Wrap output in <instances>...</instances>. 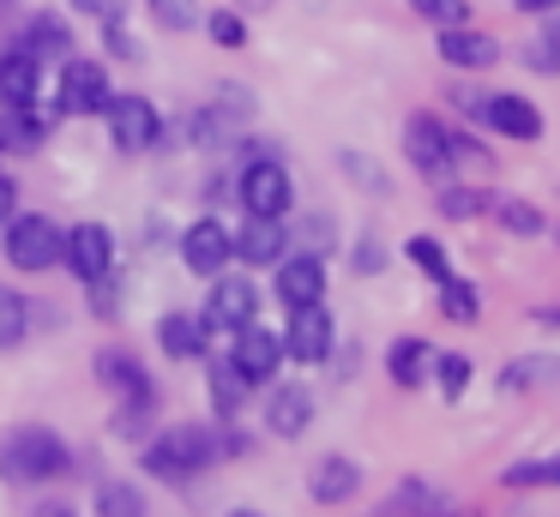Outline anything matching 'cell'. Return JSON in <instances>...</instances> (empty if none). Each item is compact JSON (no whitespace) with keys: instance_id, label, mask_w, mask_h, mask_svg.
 <instances>
[{"instance_id":"obj_9","label":"cell","mask_w":560,"mask_h":517,"mask_svg":"<svg viewBox=\"0 0 560 517\" xmlns=\"http://www.w3.org/2000/svg\"><path fill=\"white\" fill-rule=\"evenodd\" d=\"M61 265L79 277V283H103V277H115V235L109 223H79L67 228V247H61Z\"/></svg>"},{"instance_id":"obj_48","label":"cell","mask_w":560,"mask_h":517,"mask_svg":"<svg viewBox=\"0 0 560 517\" xmlns=\"http://www.w3.org/2000/svg\"><path fill=\"white\" fill-rule=\"evenodd\" d=\"M530 319H536V325H560V307H536Z\"/></svg>"},{"instance_id":"obj_43","label":"cell","mask_w":560,"mask_h":517,"mask_svg":"<svg viewBox=\"0 0 560 517\" xmlns=\"http://www.w3.org/2000/svg\"><path fill=\"white\" fill-rule=\"evenodd\" d=\"M109 31V55H121V60H145V48H139V36H127L121 24H103Z\"/></svg>"},{"instance_id":"obj_16","label":"cell","mask_w":560,"mask_h":517,"mask_svg":"<svg viewBox=\"0 0 560 517\" xmlns=\"http://www.w3.org/2000/svg\"><path fill=\"white\" fill-rule=\"evenodd\" d=\"M230 240H235V259L242 265H278L283 252H290L283 216H247L242 228H230Z\"/></svg>"},{"instance_id":"obj_31","label":"cell","mask_w":560,"mask_h":517,"mask_svg":"<svg viewBox=\"0 0 560 517\" xmlns=\"http://www.w3.org/2000/svg\"><path fill=\"white\" fill-rule=\"evenodd\" d=\"M488 211L500 216V228H506V235H524V240L548 228V223H542V211H536V204H524V199H494Z\"/></svg>"},{"instance_id":"obj_17","label":"cell","mask_w":560,"mask_h":517,"mask_svg":"<svg viewBox=\"0 0 560 517\" xmlns=\"http://www.w3.org/2000/svg\"><path fill=\"white\" fill-rule=\"evenodd\" d=\"M43 60L31 48H0V108H37Z\"/></svg>"},{"instance_id":"obj_46","label":"cell","mask_w":560,"mask_h":517,"mask_svg":"<svg viewBox=\"0 0 560 517\" xmlns=\"http://www.w3.org/2000/svg\"><path fill=\"white\" fill-rule=\"evenodd\" d=\"M518 12H542L548 19V12H560V0H518Z\"/></svg>"},{"instance_id":"obj_34","label":"cell","mask_w":560,"mask_h":517,"mask_svg":"<svg viewBox=\"0 0 560 517\" xmlns=\"http://www.w3.org/2000/svg\"><path fill=\"white\" fill-rule=\"evenodd\" d=\"M506 487H560V451L555 457H530V463H512Z\"/></svg>"},{"instance_id":"obj_11","label":"cell","mask_w":560,"mask_h":517,"mask_svg":"<svg viewBox=\"0 0 560 517\" xmlns=\"http://www.w3.org/2000/svg\"><path fill=\"white\" fill-rule=\"evenodd\" d=\"M230 259H235V240H230V228H223L218 216H199V223L182 228V265H187L194 277L230 271Z\"/></svg>"},{"instance_id":"obj_33","label":"cell","mask_w":560,"mask_h":517,"mask_svg":"<svg viewBox=\"0 0 560 517\" xmlns=\"http://www.w3.org/2000/svg\"><path fill=\"white\" fill-rule=\"evenodd\" d=\"M488 204L494 199H482L476 187H452V180L440 187V216H452V223H470V216H482Z\"/></svg>"},{"instance_id":"obj_35","label":"cell","mask_w":560,"mask_h":517,"mask_svg":"<svg viewBox=\"0 0 560 517\" xmlns=\"http://www.w3.org/2000/svg\"><path fill=\"white\" fill-rule=\"evenodd\" d=\"M338 168H343V175H350V180H355V187H362V192H374V199H386V192H392L386 168H374V163H368L362 151H338Z\"/></svg>"},{"instance_id":"obj_6","label":"cell","mask_w":560,"mask_h":517,"mask_svg":"<svg viewBox=\"0 0 560 517\" xmlns=\"http://www.w3.org/2000/svg\"><path fill=\"white\" fill-rule=\"evenodd\" d=\"M109 103H115V91H109L103 60L67 55L61 60V96H55V115H109Z\"/></svg>"},{"instance_id":"obj_32","label":"cell","mask_w":560,"mask_h":517,"mask_svg":"<svg viewBox=\"0 0 560 517\" xmlns=\"http://www.w3.org/2000/svg\"><path fill=\"white\" fill-rule=\"evenodd\" d=\"M404 252H410V265L422 277H434V283H446V277H452V259H446V247H440L434 235H410V240H404Z\"/></svg>"},{"instance_id":"obj_21","label":"cell","mask_w":560,"mask_h":517,"mask_svg":"<svg viewBox=\"0 0 560 517\" xmlns=\"http://www.w3.org/2000/svg\"><path fill=\"white\" fill-rule=\"evenodd\" d=\"M386 373H392V385H404V391L428 385L434 379V343H428V337H398V343L386 349Z\"/></svg>"},{"instance_id":"obj_5","label":"cell","mask_w":560,"mask_h":517,"mask_svg":"<svg viewBox=\"0 0 560 517\" xmlns=\"http://www.w3.org/2000/svg\"><path fill=\"white\" fill-rule=\"evenodd\" d=\"M404 156H410V168L422 180H434V187H446L452 180V132L440 115H410L404 120Z\"/></svg>"},{"instance_id":"obj_50","label":"cell","mask_w":560,"mask_h":517,"mask_svg":"<svg viewBox=\"0 0 560 517\" xmlns=\"http://www.w3.org/2000/svg\"><path fill=\"white\" fill-rule=\"evenodd\" d=\"M230 517H266V512H230Z\"/></svg>"},{"instance_id":"obj_40","label":"cell","mask_w":560,"mask_h":517,"mask_svg":"<svg viewBox=\"0 0 560 517\" xmlns=\"http://www.w3.org/2000/svg\"><path fill=\"white\" fill-rule=\"evenodd\" d=\"M416 12H422L428 24H440V31H452V24H464V0H416Z\"/></svg>"},{"instance_id":"obj_24","label":"cell","mask_w":560,"mask_h":517,"mask_svg":"<svg viewBox=\"0 0 560 517\" xmlns=\"http://www.w3.org/2000/svg\"><path fill=\"white\" fill-rule=\"evenodd\" d=\"M19 48H31L37 60H49V55L67 60V55H73V24H67L61 12H37V19L25 24V43H19Z\"/></svg>"},{"instance_id":"obj_1","label":"cell","mask_w":560,"mask_h":517,"mask_svg":"<svg viewBox=\"0 0 560 517\" xmlns=\"http://www.w3.org/2000/svg\"><path fill=\"white\" fill-rule=\"evenodd\" d=\"M223 463V427H206V421H187V427H163L158 439L145 445V475L158 481H194L199 469Z\"/></svg>"},{"instance_id":"obj_44","label":"cell","mask_w":560,"mask_h":517,"mask_svg":"<svg viewBox=\"0 0 560 517\" xmlns=\"http://www.w3.org/2000/svg\"><path fill=\"white\" fill-rule=\"evenodd\" d=\"M19 211V187H13V175H0V223Z\"/></svg>"},{"instance_id":"obj_20","label":"cell","mask_w":560,"mask_h":517,"mask_svg":"<svg viewBox=\"0 0 560 517\" xmlns=\"http://www.w3.org/2000/svg\"><path fill=\"white\" fill-rule=\"evenodd\" d=\"M440 60H452V67H464V72H488L500 60V43L488 31L452 24V31H440Z\"/></svg>"},{"instance_id":"obj_12","label":"cell","mask_w":560,"mask_h":517,"mask_svg":"<svg viewBox=\"0 0 560 517\" xmlns=\"http://www.w3.org/2000/svg\"><path fill=\"white\" fill-rule=\"evenodd\" d=\"M259 319V289L247 283V277H230L218 271L211 277V301H206V325H218V331H242V325Z\"/></svg>"},{"instance_id":"obj_23","label":"cell","mask_w":560,"mask_h":517,"mask_svg":"<svg viewBox=\"0 0 560 517\" xmlns=\"http://www.w3.org/2000/svg\"><path fill=\"white\" fill-rule=\"evenodd\" d=\"M392 517H452V500L434 487V481H422V475H404L398 481V493H392V505H386Z\"/></svg>"},{"instance_id":"obj_37","label":"cell","mask_w":560,"mask_h":517,"mask_svg":"<svg viewBox=\"0 0 560 517\" xmlns=\"http://www.w3.org/2000/svg\"><path fill=\"white\" fill-rule=\"evenodd\" d=\"M206 31H211V43H218V48H247V19L235 7L206 12Z\"/></svg>"},{"instance_id":"obj_51","label":"cell","mask_w":560,"mask_h":517,"mask_svg":"<svg viewBox=\"0 0 560 517\" xmlns=\"http://www.w3.org/2000/svg\"><path fill=\"white\" fill-rule=\"evenodd\" d=\"M0 156H7V144H0Z\"/></svg>"},{"instance_id":"obj_25","label":"cell","mask_w":560,"mask_h":517,"mask_svg":"<svg viewBox=\"0 0 560 517\" xmlns=\"http://www.w3.org/2000/svg\"><path fill=\"white\" fill-rule=\"evenodd\" d=\"M536 385H560V355H518L500 367V391L506 397L536 391Z\"/></svg>"},{"instance_id":"obj_14","label":"cell","mask_w":560,"mask_h":517,"mask_svg":"<svg viewBox=\"0 0 560 517\" xmlns=\"http://www.w3.org/2000/svg\"><path fill=\"white\" fill-rule=\"evenodd\" d=\"M271 271H278V301H283V313H290V307H307V301H326V259H319V252H283Z\"/></svg>"},{"instance_id":"obj_10","label":"cell","mask_w":560,"mask_h":517,"mask_svg":"<svg viewBox=\"0 0 560 517\" xmlns=\"http://www.w3.org/2000/svg\"><path fill=\"white\" fill-rule=\"evenodd\" d=\"M331 343H338V325H331L326 301H307V307H290V325H283V355L290 361H326Z\"/></svg>"},{"instance_id":"obj_52","label":"cell","mask_w":560,"mask_h":517,"mask_svg":"<svg viewBox=\"0 0 560 517\" xmlns=\"http://www.w3.org/2000/svg\"><path fill=\"white\" fill-rule=\"evenodd\" d=\"M555 240H560V228H555Z\"/></svg>"},{"instance_id":"obj_26","label":"cell","mask_w":560,"mask_h":517,"mask_svg":"<svg viewBox=\"0 0 560 517\" xmlns=\"http://www.w3.org/2000/svg\"><path fill=\"white\" fill-rule=\"evenodd\" d=\"M55 120H43L37 108H0V144L7 151H37L43 139H49Z\"/></svg>"},{"instance_id":"obj_18","label":"cell","mask_w":560,"mask_h":517,"mask_svg":"<svg viewBox=\"0 0 560 517\" xmlns=\"http://www.w3.org/2000/svg\"><path fill=\"white\" fill-rule=\"evenodd\" d=\"M355 487H362V463H355V457L326 451L307 469V500L314 505H343V500H355Z\"/></svg>"},{"instance_id":"obj_49","label":"cell","mask_w":560,"mask_h":517,"mask_svg":"<svg viewBox=\"0 0 560 517\" xmlns=\"http://www.w3.org/2000/svg\"><path fill=\"white\" fill-rule=\"evenodd\" d=\"M271 0H235V12H266Z\"/></svg>"},{"instance_id":"obj_41","label":"cell","mask_w":560,"mask_h":517,"mask_svg":"<svg viewBox=\"0 0 560 517\" xmlns=\"http://www.w3.org/2000/svg\"><path fill=\"white\" fill-rule=\"evenodd\" d=\"M350 265H355V271H362V277H374L380 265H386V247H380V235H362V240H355Z\"/></svg>"},{"instance_id":"obj_8","label":"cell","mask_w":560,"mask_h":517,"mask_svg":"<svg viewBox=\"0 0 560 517\" xmlns=\"http://www.w3.org/2000/svg\"><path fill=\"white\" fill-rule=\"evenodd\" d=\"M103 120H109L115 151H127V156L158 151V139H163V115H158V103H151V96H115Z\"/></svg>"},{"instance_id":"obj_2","label":"cell","mask_w":560,"mask_h":517,"mask_svg":"<svg viewBox=\"0 0 560 517\" xmlns=\"http://www.w3.org/2000/svg\"><path fill=\"white\" fill-rule=\"evenodd\" d=\"M73 469V451L55 427H13L0 439V475L13 487H43V481H61Z\"/></svg>"},{"instance_id":"obj_39","label":"cell","mask_w":560,"mask_h":517,"mask_svg":"<svg viewBox=\"0 0 560 517\" xmlns=\"http://www.w3.org/2000/svg\"><path fill=\"white\" fill-rule=\"evenodd\" d=\"M151 409H158V403H139V397H127V403L115 409V433H121V439H145V433H151Z\"/></svg>"},{"instance_id":"obj_19","label":"cell","mask_w":560,"mask_h":517,"mask_svg":"<svg viewBox=\"0 0 560 517\" xmlns=\"http://www.w3.org/2000/svg\"><path fill=\"white\" fill-rule=\"evenodd\" d=\"M307 427H314V391H307V385H278V391L266 397V433L302 439Z\"/></svg>"},{"instance_id":"obj_3","label":"cell","mask_w":560,"mask_h":517,"mask_svg":"<svg viewBox=\"0 0 560 517\" xmlns=\"http://www.w3.org/2000/svg\"><path fill=\"white\" fill-rule=\"evenodd\" d=\"M235 199H242L247 216H290L295 211V180L278 156H247L242 175H235Z\"/></svg>"},{"instance_id":"obj_47","label":"cell","mask_w":560,"mask_h":517,"mask_svg":"<svg viewBox=\"0 0 560 517\" xmlns=\"http://www.w3.org/2000/svg\"><path fill=\"white\" fill-rule=\"evenodd\" d=\"M548 48L560 55V12H548Z\"/></svg>"},{"instance_id":"obj_27","label":"cell","mask_w":560,"mask_h":517,"mask_svg":"<svg viewBox=\"0 0 560 517\" xmlns=\"http://www.w3.org/2000/svg\"><path fill=\"white\" fill-rule=\"evenodd\" d=\"M247 391H254V385L242 379V367H235L230 355H218V361H211V403H218V415H223V421H230L235 409L247 403Z\"/></svg>"},{"instance_id":"obj_28","label":"cell","mask_w":560,"mask_h":517,"mask_svg":"<svg viewBox=\"0 0 560 517\" xmlns=\"http://www.w3.org/2000/svg\"><path fill=\"white\" fill-rule=\"evenodd\" d=\"M97 517H145V493L121 475H103L97 481Z\"/></svg>"},{"instance_id":"obj_22","label":"cell","mask_w":560,"mask_h":517,"mask_svg":"<svg viewBox=\"0 0 560 517\" xmlns=\"http://www.w3.org/2000/svg\"><path fill=\"white\" fill-rule=\"evenodd\" d=\"M206 319H194V313H163L158 319V349L170 361H199L206 355Z\"/></svg>"},{"instance_id":"obj_7","label":"cell","mask_w":560,"mask_h":517,"mask_svg":"<svg viewBox=\"0 0 560 517\" xmlns=\"http://www.w3.org/2000/svg\"><path fill=\"white\" fill-rule=\"evenodd\" d=\"M464 115L482 120V127L506 132V139H542V108L530 103V96H512V91H494V96H458Z\"/></svg>"},{"instance_id":"obj_30","label":"cell","mask_w":560,"mask_h":517,"mask_svg":"<svg viewBox=\"0 0 560 517\" xmlns=\"http://www.w3.org/2000/svg\"><path fill=\"white\" fill-rule=\"evenodd\" d=\"M31 337V301L19 289H0V349H19Z\"/></svg>"},{"instance_id":"obj_36","label":"cell","mask_w":560,"mask_h":517,"mask_svg":"<svg viewBox=\"0 0 560 517\" xmlns=\"http://www.w3.org/2000/svg\"><path fill=\"white\" fill-rule=\"evenodd\" d=\"M151 19L163 31H194V24H206V7L199 0H151Z\"/></svg>"},{"instance_id":"obj_38","label":"cell","mask_w":560,"mask_h":517,"mask_svg":"<svg viewBox=\"0 0 560 517\" xmlns=\"http://www.w3.org/2000/svg\"><path fill=\"white\" fill-rule=\"evenodd\" d=\"M434 379H440V397L458 403L464 385H470V361H464V355H434Z\"/></svg>"},{"instance_id":"obj_29","label":"cell","mask_w":560,"mask_h":517,"mask_svg":"<svg viewBox=\"0 0 560 517\" xmlns=\"http://www.w3.org/2000/svg\"><path fill=\"white\" fill-rule=\"evenodd\" d=\"M440 313H446L452 325L482 319V289H476L470 277H446V283H440Z\"/></svg>"},{"instance_id":"obj_42","label":"cell","mask_w":560,"mask_h":517,"mask_svg":"<svg viewBox=\"0 0 560 517\" xmlns=\"http://www.w3.org/2000/svg\"><path fill=\"white\" fill-rule=\"evenodd\" d=\"M73 12H85V19H97V24H121L127 0H73Z\"/></svg>"},{"instance_id":"obj_4","label":"cell","mask_w":560,"mask_h":517,"mask_svg":"<svg viewBox=\"0 0 560 517\" xmlns=\"http://www.w3.org/2000/svg\"><path fill=\"white\" fill-rule=\"evenodd\" d=\"M61 247H67V228H55V216L43 211L7 216V265L13 271H49V265H61Z\"/></svg>"},{"instance_id":"obj_15","label":"cell","mask_w":560,"mask_h":517,"mask_svg":"<svg viewBox=\"0 0 560 517\" xmlns=\"http://www.w3.org/2000/svg\"><path fill=\"white\" fill-rule=\"evenodd\" d=\"M91 373H97V385H109L115 397H139V403H158V379L145 373V361L127 355V349H97V361H91Z\"/></svg>"},{"instance_id":"obj_13","label":"cell","mask_w":560,"mask_h":517,"mask_svg":"<svg viewBox=\"0 0 560 517\" xmlns=\"http://www.w3.org/2000/svg\"><path fill=\"white\" fill-rule=\"evenodd\" d=\"M230 361L242 367L247 385L278 379V367H283V331H266L259 319L242 325V331H235V343H230Z\"/></svg>"},{"instance_id":"obj_45","label":"cell","mask_w":560,"mask_h":517,"mask_svg":"<svg viewBox=\"0 0 560 517\" xmlns=\"http://www.w3.org/2000/svg\"><path fill=\"white\" fill-rule=\"evenodd\" d=\"M31 517H79V512H73V505H67V500H49V505H37V512H31Z\"/></svg>"}]
</instances>
